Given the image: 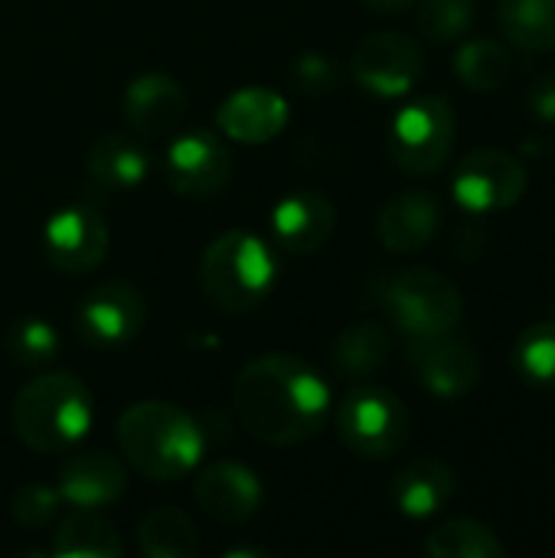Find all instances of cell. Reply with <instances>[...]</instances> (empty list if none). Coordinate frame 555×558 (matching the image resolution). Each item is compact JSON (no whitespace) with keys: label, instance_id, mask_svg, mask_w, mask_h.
<instances>
[{"label":"cell","instance_id":"obj_16","mask_svg":"<svg viewBox=\"0 0 555 558\" xmlns=\"http://www.w3.org/2000/svg\"><path fill=\"white\" fill-rule=\"evenodd\" d=\"M262 481L245 464L216 461L196 477V504L226 526L252 520L262 510Z\"/></svg>","mask_w":555,"mask_h":558},{"label":"cell","instance_id":"obj_2","mask_svg":"<svg viewBox=\"0 0 555 558\" xmlns=\"http://www.w3.org/2000/svg\"><path fill=\"white\" fill-rule=\"evenodd\" d=\"M118 448L137 474L170 484L203 461L206 432L180 405L147 399L124 409L118 418Z\"/></svg>","mask_w":555,"mask_h":558},{"label":"cell","instance_id":"obj_25","mask_svg":"<svg viewBox=\"0 0 555 558\" xmlns=\"http://www.w3.org/2000/svg\"><path fill=\"white\" fill-rule=\"evenodd\" d=\"M137 546L147 558H196L200 536L193 520L177 507L150 510L137 526Z\"/></svg>","mask_w":555,"mask_h":558},{"label":"cell","instance_id":"obj_29","mask_svg":"<svg viewBox=\"0 0 555 558\" xmlns=\"http://www.w3.org/2000/svg\"><path fill=\"white\" fill-rule=\"evenodd\" d=\"M474 16H478L474 0H419V29L438 46L468 36Z\"/></svg>","mask_w":555,"mask_h":558},{"label":"cell","instance_id":"obj_21","mask_svg":"<svg viewBox=\"0 0 555 558\" xmlns=\"http://www.w3.org/2000/svg\"><path fill=\"white\" fill-rule=\"evenodd\" d=\"M85 170H88L92 190H98L101 196H111V193L141 186V180L150 170V154L131 134H105L92 144Z\"/></svg>","mask_w":555,"mask_h":558},{"label":"cell","instance_id":"obj_7","mask_svg":"<svg viewBox=\"0 0 555 558\" xmlns=\"http://www.w3.org/2000/svg\"><path fill=\"white\" fill-rule=\"evenodd\" d=\"M458 118L445 95H422L409 101L389 128L393 160L415 177L438 173L455 147Z\"/></svg>","mask_w":555,"mask_h":558},{"label":"cell","instance_id":"obj_27","mask_svg":"<svg viewBox=\"0 0 555 558\" xmlns=\"http://www.w3.org/2000/svg\"><path fill=\"white\" fill-rule=\"evenodd\" d=\"M514 72V56L497 39H468L455 56V75L471 92H497Z\"/></svg>","mask_w":555,"mask_h":558},{"label":"cell","instance_id":"obj_3","mask_svg":"<svg viewBox=\"0 0 555 558\" xmlns=\"http://www.w3.org/2000/svg\"><path fill=\"white\" fill-rule=\"evenodd\" d=\"M10 418L26 448L62 454L92 428V392L72 373H46L20 389Z\"/></svg>","mask_w":555,"mask_h":558},{"label":"cell","instance_id":"obj_20","mask_svg":"<svg viewBox=\"0 0 555 558\" xmlns=\"http://www.w3.org/2000/svg\"><path fill=\"white\" fill-rule=\"evenodd\" d=\"M458 494V474L442 458H415L393 477V504L409 520H429Z\"/></svg>","mask_w":555,"mask_h":558},{"label":"cell","instance_id":"obj_8","mask_svg":"<svg viewBox=\"0 0 555 558\" xmlns=\"http://www.w3.org/2000/svg\"><path fill=\"white\" fill-rule=\"evenodd\" d=\"M527 167L500 150V147H481L471 150L451 177V190L455 199L468 209V213H497V209H510L514 203L523 199L527 193Z\"/></svg>","mask_w":555,"mask_h":558},{"label":"cell","instance_id":"obj_23","mask_svg":"<svg viewBox=\"0 0 555 558\" xmlns=\"http://www.w3.org/2000/svg\"><path fill=\"white\" fill-rule=\"evenodd\" d=\"M497 23L504 39L520 52L555 49V0H500Z\"/></svg>","mask_w":555,"mask_h":558},{"label":"cell","instance_id":"obj_34","mask_svg":"<svg viewBox=\"0 0 555 558\" xmlns=\"http://www.w3.org/2000/svg\"><path fill=\"white\" fill-rule=\"evenodd\" d=\"M363 3L376 13H402V10L415 7L419 0H363Z\"/></svg>","mask_w":555,"mask_h":558},{"label":"cell","instance_id":"obj_31","mask_svg":"<svg viewBox=\"0 0 555 558\" xmlns=\"http://www.w3.org/2000/svg\"><path fill=\"white\" fill-rule=\"evenodd\" d=\"M59 490L46 487V484H23L13 497H10V517L26 526V530H43L56 520L59 513Z\"/></svg>","mask_w":555,"mask_h":558},{"label":"cell","instance_id":"obj_22","mask_svg":"<svg viewBox=\"0 0 555 558\" xmlns=\"http://www.w3.org/2000/svg\"><path fill=\"white\" fill-rule=\"evenodd\" d=\"M389 350H393L389 330L376 320H360L334 340L330 363L340 376L363 379L383 369V363L389 360Z\"/></svg>","mask_w":555,"mask_h":558},{"label":"cell","instance_id":"obj_26","mask_svg":"<svg viewBox=\"0 0 555 558\" xmlns=\"http://www.w3.org/2000/svg\"><path fill=\"white\" fill-rule=\"evenodd\" d=\"M425 553L432 558H504V539L481 520H448L435 526L425 539Z\"/></svg>","mask_w":555,"mask_h":558},{"label":"cell","instance_id":"obj_4","mask_svg":"<svg viewBox=\"0 0 555 558\" xmlns=\"http://www.w3.org/2000/svg\"><path fill=\"white\" fill-rule=\"evenodd\" d=\"M278 275V258L265 239L245 229L213 239L200 262V284L222 314H245L258 307Z\"/></svg>","mask_w":555,"mask_h":558},{"label":"cell","instance_id":"obj_5","mask_svg":"<svg viewBox=\"0 0 555 558\" xmlns=\"http://www.w3.org/2000/svg\"><path fill=\"white\" fill-rule=\"evenodd\" d=\"M383 307L406 340L451 333L464 317V298L458 284L432 268H409L389 278L383 288Z\"/></svg>","mask_w":555,"mask_h":558},{"label":"cell","instance_id":"obj_14","mask_svg":"<svg viewBox=\"0 0 555 558\" xmlns=\"http://www.w3.org/2000/svg\"><path fill=\"white\" fill-rule=\"evenodd\" d=\"M337 229L334 203L317 190H294L272 209V239L291 255L321 252Z\"/></svg>","mask_w":555,"mask_h":558},{"label":"cell","instance_id":"obj_28","mask_svg":"<svg viewBox=\"0 0 555 558\" xmlns=\"http://www.w3.org/2000/svg\"><path fill=\"white\" fill-rule=\"evenodd\" d=\"M514 369L533 389H555V320L530 324L514 343Z\"/></svg>","mask_w":555,"mask_h":558},{"label":"cell","instance_id":"obj_19","mask_svg":"<svg viewBox=\"0 0 555 558\" xmlns=\"http://www.w3.org/2000/svg\"><path fill=\"white\" fill-rule=\"evenodd\" d=\"M124 121L141 134H167L186 114V92L164 72H144L124 88Z\"/></svg>","mask_w":555,"mask_h":558},{"label":"cell","instance_id":"obj_11","mask_svg":"<svg viewBox=\"0 0 555 558\" xmlns=\"http://www.w3.org/2000/svg\"><path fill=\"white\" fill-rule=\"evenodd\" d=\"M144 317H147L144 294L134 284L108 281V284L92 288L82 298V304L75 311V327L88 347L118 350L141 333Z\"/></svg>","mask_w":555,"mask_h":558},{"label":"cell","instance_id":"obj_33","mask_svg":"<svg viewBox=\"0 0 555 558\" xmlns=\"http://www.w3.org/2000/svg\"><path fill=\"white\" fill-rule=\"evenodd\" d=\"M530 111L540 118V121H555V72L540 75L533 85H530Z\"/></svg>","mask_w":555,"mask_h":558},{"label":"cell","instance_id":"obj_17","mask_svg":"<svg viewBox=\"0 0 555 558\" xmlns=\"http://www.w3.org/2000/svg\"><path fill=\"white\" fill-rule=\"evenodd\" d=\"M219 131L239 144H268L288 124V101L275 88L249 85L232 92L216 114Z\"/></svg>","mask_w":555,"mask_h":558},{"label":"cell","instance_id":"obj_10","mask_svg":"<svg viewBox=\"0 0 555 558\" xmlns=\"http://www.w3.org/2000/svg\"><path fill=\"white\" fill-rule=\"evenodd\" d=\"M164 177L177 193L193 196V199H209L229 186L232 154L219 134L193 128L167 144Z\"/></svg>","mask_w":555,"mask_h":558},{"label":"cell","instance_id":"obj_1","mask_svg":"<svg viewBox=\"0 0 555 558\" xmlns=\"http://www.w3.org/2000/svg\"><path fill=\"white\" fill-rule=\"evenodd\" d=\"M232 405L252 438L285 448L301 445L324 428L330 389L304 360L268 353L236 376Z\"/></svg>","mask_w":555,"mask_h":558},{"label":"cell","instance_id":"obj_24","mask_svg":"<svg viewBox=\"0 0 555 558\" xmlns=\"http://www.w3.org/2000/svg\"><path fill=\"white\" fill-rule=\"evenodd\" d=\"M124 553L118 530L95 510H75L59 520L52 533V556L65 558H118Z\"/></svg>","mask_w":555,"mask_h":558},{"label":"cell","instance_id":"obj_30","mask_svg":"<svg viewBox=\"0 0 555 558\" xmlns=\"http://www.w3.org/2000/svg\"><path fill=\"white\" fill-rule=\"evenodd\" d=\"M59 333L43 317H20L7 330V353L20 366H43L56 356Z\"/></svg>","mask_w":555,"mask_h":558},{"label":"cell","instance_id":"obj_13","mask_svg":"<svg viewBox=\"0 0 555 558\" xmlns=\"http://www.w3.org/2000/svg\"><path fill=\"white\" fill-rule=\"evenodd\" d=\"M43 248L49 265H56L65 275L92 271L108 255V226L101 213L88 203L62 206L46 219Z\"/></svg>","mask_w":555,"mask_h":558},{"label":"cell","instance_id":"obj_12","mask_svg":"<svg viewBox=\"0 0 555 558\" xmlns=\"http://www.w3.org/2000/svg\"><path fill=\"white\" fill-rule=\"evenodd\" d=\"M409 363L419 383L442 399H461L481 383V353L455 330L435 337H412Z\"/></svg>","mask_w":555,"mask_h":558},{"label":"cell","instance_id":"obj_32","mask_svg":"<svg viewBox=\"0 0 555 558\" xmlns=\"http://www.w3.org/2000/svg\"><path fill=\"white\" fill-rule=\"evenodd\" d=\"M288 75H291L294 88L304 92V95H327L340 82L337 62L330 56H324V52H304V56H298L291 62V72Z\"/></svg>","mask_w":555,"mask_h":558},{"label":"cell","instance_id":"obj_18","mask_svg":"<svg viewBox=\"0 0 555 558\" xmlns=\"http://www.w3.org/2000/svg\"><path fill=\"white\" fill-rule=\"evenodd\" d=\"M442 229V203L425 190L396 193L376 219L379 242L396 255L422 252Z\"/></svg>","mask_w":555,"mask_h":558},{"label":"cell","instance_id":"obj_6","mask_svg":"<svg viewBox=\"0 0 555 558\" xmlns=\"http://www.w3.org/2000/svg\"><path fill=\"white\" fill-rule=\"evenodd\" d=\"M337 432H340V441L357 458L383 461L406 448L412 435V418L402 399L393 396L389 389L360 386L340 402Z\"/></svg>","mask_w":555,"mask_h":558},{"label":"cell","instance_id":"obj_9","mask_svg":"<svg viewBox=\"0 0 555 558\" xmlns=\"http://www.w3.org/2000/svg\"><path fill=\"white\" fill-rule=\"evenodd\" d=\"M353 78L379 98H399L409 95L422 72H425V52L422 46L396 29H383V33H370L357 52H353Z\"/></svg>","mask_w":555,"mask_h":558},{"label":"cell","instance_id":"obj_15","mask_svg":"<svg viewBox=\"0 0 555 558\" xmlns=\"http://www.w3.org/2000/svg\"><path fill=\"white\" fill-rule=\"evenodd\" d=\"M128 471L108 451H75L62 461L56 474V490L62 504L75 510H101L124 494Z\"/></svg>","mask_w":555,"mask_h":558}]
</instances>
